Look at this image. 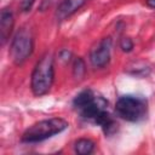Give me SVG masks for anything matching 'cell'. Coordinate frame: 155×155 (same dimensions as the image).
<instances>
[{
  "instance_id": "1",
  "label": "cell",
  "mask_w": 155,
  "mask_h": 155,
  "mask_svg": "<svg viewBox=\"0 0 155 155\" xmlns=\"http://www.w3.org/2000/svg\"><path fill=\"white\" fill-rule=\"evenodd\" d=\"M69 126L68 121H65L62 117H51L46 120H41L39 122H35L29 128H27L22 136V142L24 143H38L42 142L47 138H51L64 130H67Z\"/></svg>"
},
{
  "instance_id": "2",
  "label": "cell",
  "mask_w": 155,
  "mask_h": 155,
  "mask_svg": "<svg viewBox=\"0 0 155 155\" xmlns=\"http://www.w3.org/2000/svg\"><path fill=\"white\" fill-rule=\"evenodd\" d=\"M54 79V68H53V57L50 53L44 54L36 63L33 74H31V91L36 97L46 94Z\"/></svg>"
},
{
  "instance_id": "3",
  "label": "cell",
  "mask_w": 155,
  "mask_h": 155,
  "mask_svg": "<svg viewBox=\"0 0 155 155\" xmlns=\"http://www.w3.org/2000/svg\"><path fill=\"white\" fill-rule=\"evenodd\" d=\"M115 110L120 117L130 122H138L147 115L148 103L144 98L138 96H122L115 104Z\"/></svg>"
},
{
  "instance_id": "4",
  "label": "cell",
  "mask_w": 155,
  "mask_h": 155,
  "mask_svg": "<svg viewBox=\"0 0 155 155\" xmlns=\"http://www.w3.org/2000/svg\"><path fill=\"white\" fill-rule=\"evenodd\" d=\"M33 52V35L29 29L22 28L19 29L11 44L10 54L15 64L19 65L27 61V58Z\"/></svg>"
},
{
  "instance_id": "5",
  "label": "cell",
  "mask_w": 155,
  "mask_h": 155,
  "mask_svg": "<svg viewBox=\"0 0 155 155\" xmlns=\"http://www.w3.org/2000/svg\"><path fill=\"white\" fill-rule=\"evenodd\" d=\"M110 51H111V39L104 38L102 39L90 53L91 64L96 68L105 67L110 61Z\"/></svg>"
},
{
  "instance_id": "6",
  "label": "cell",
  "mask_w": 155,
  "mask_h": 155,
  "mask_svg": "<svg viewBox=\"0 0 155 155\" xmlns=\"http://www.w3.org/2000/svg\"><path fill=\"white\" fill-rule=\"evenodd\" d=\"M86 0H62L56 11V17L58 21H63L75 13L79 8L85 5Z\"/></svg>"
},
{
  "instance_id": "7",
  "label": "cell",
  "mask_w": 155,
  "mask_h": 155,
  "mask_svg": "<svg viewBox=\"0 0 155 155\" xmlns=\"http://www.w3.org/2000/svg\"><path fill=\"white\" fill-rule=\"evenodd\" d=\"M15 19H13V13L10 8H4L0 13V38L2 44L7 41V39L11 35V31L13 29Z\"/></svg>"
},
{
  "instance_id": "8",
  "label": "cell",
  "mask_w": 155,
  "mask_h": 155,
  "mask_svg": "<svg viewBox=\"0 0 155 155\" xmlns=\"http://www.w3.org/2000/svg\"><path fill=\"white\" fill-rule=\"evenodd\" d=\"M94 96H96V94H94L91 90H85V91L80 92V93L74 98V101H73V104H74L75 109L79 111L80 109H82L84 107H86L87 104H90V103L93 101Z\"/></svg>"
},
{
  "instance_id": "9",
  "label": "cell",
  "mask_w": 155,
  "mask_h": 155,
  "mask_svg": "<svg viewBox=\"0 0 155 155\" xmlns=\"http://www.w3.org/2000/svg\"><path fill=\"white\" fill-rule=\"evenodd\" d=\"M74 149H75V153L80 154V155H88L93 151L94 143L88 138H80L75 142Z\"/></svg>"
},
{
  "instance_id": "10",
  "label": "cell",
  "mask_w": 155,
  "mask_h": 155,
  "mask_svg": "<svg viewBox=\"0 0 155 155\" xmlns=\"http://www.w3.org/2000/svg\"><path fill=\"white\" fill-rule=\"evenodd\" d=\"M86 69H85V63L81 58H76L74 61V65H73V73H74V76L76 79H81L85 74Z\"/></svg>"
},
{
  "instance_id": "11",
  "label": "cell",
  "mask_w": 155,
  "mask_h": 155,
  "mask_svg": "<svg viewBox=\"0 0 155 155\" xmlns=\"http://www.w3.org/2000/svg\"><path fill=\"white\" fill-rule=\"evenodd\" d=\"M120 47L122 48L124 52H130L133 48V41L130 38H124L120 41Z\"/></svg>"
},
{
  "instance_id": "12",
  "label": "cell",
  "mask_w": 155,
  "mask_h": 155,
  "mask_svg": "<svg viewBox=\"0 0 155 155\" xmlns=\"http://www.w3.org/2000/svg\"><path fill=\"white\" fill-rule=\"evenodd\" d=\"M35 0H21V10L23 12H28L31 10Z\"/></svg>"
},
{
  "instance_id": "13",
  "label": "cell",
  "mask_w": 155,
  "mask_h": 155,
  "mask_svg": "<svg viewBox=\"0 0 155 155\" xmlns=\"http://www.w3.org/2000/svg\"><path fill=\"white\" fill-rule=\"evenodd\" d=\"M145 4L150 8H155V0H145Z\"/></svg>"
}]
</instances>
